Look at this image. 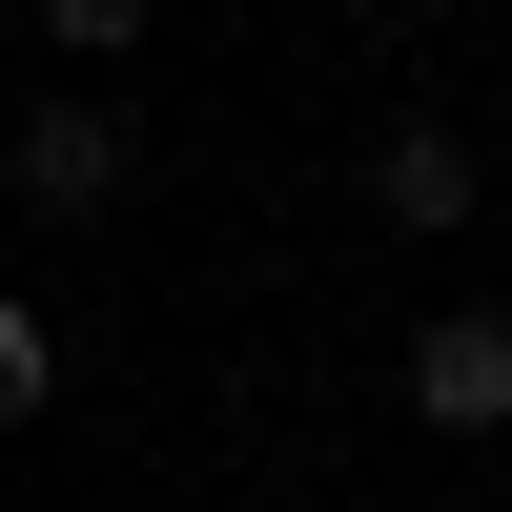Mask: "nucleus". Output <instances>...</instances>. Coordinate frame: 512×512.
I'll list each match as a JSON object with an SVG mask.
<instances>
[{
	"label": "nucleus",
	"mask_w": 512,
	"mask_h": 512,
	"mask_svg": "<svg viewBox=\"0 0 512 512\" xmlns=\"http://www.w3.org/2000/svg\"><path fill=\"white\" fill-rule=\"evenodd\" d=\"M0 185H21L41 226H82V205H123V185H144V123H123V103H21Z\"/></svg>",
	"instance_id": "nucleus-1"
},
{
	"label": "nucleus",
	"mask_w": 512,
	"mask_h": 512,
	"mask_svg": "<svg viewBox=\"0 0 512 512\" xmlns=\"http://www.w3.org/2000/svg\"><path fill=\"white\" fill-rule=\"evenodd\" d=\"M410 410H431V431H512V328L492 308H431L410 328Z\"/></svg>",
	"instance_id": "nucleus-2"
},
{
	"label": "nucleus",
	"mask_w": 512,
	"mask_h": 512,
	"mask_svg": "<svg viewBox=\"0 0 512 512\" xmlns=\"http://www.w3.org/2000/svg\"><path fill=\"white\" fill-rule=\"evenodd\" d=\"M369 205H390V226H472V144H451V123H390V144H369Z\"/></svg>",
	"instance_id": "nucleus-3"
},
{
	"label": "nucleus",
	"mask_w": 512,
	"mask_h": 512,
	"mask_svg": "<svg viewBox=\"0 0 512 512\" xmlns=\"http://www.w3.org/2000/svg\"><path fill=\"white\" fill-rule=\"evenodd\" d=\"M41 390H62V349H41V308H0V431H21Z\"/></svg>",
	"instance_id": "nucleus-4"
},
{
	"label": "nucleus",
	"mask_w": 512,
	"mask_h": 512,
	"mask_svg": "<svg viewBox=\"0 0 512 512\" xmlns=\"http://www.w3.org/2000/svg\"><path fill=\"white\" fill-rule=\"evenodd\" d=\"M41 21H62L82 62H123V41H144V0H41Z\"/></svg>",
	"instance_id": "nucleus-5"
}]
</instances>
